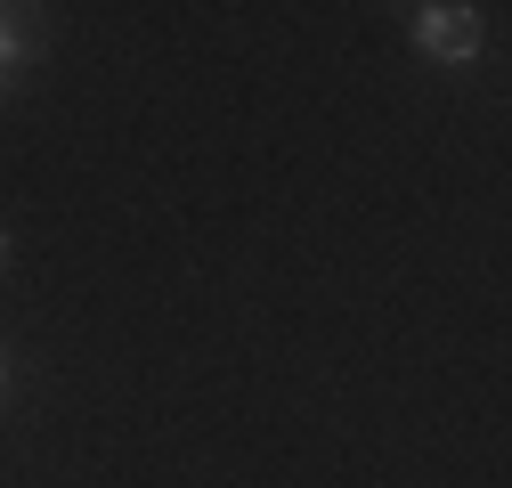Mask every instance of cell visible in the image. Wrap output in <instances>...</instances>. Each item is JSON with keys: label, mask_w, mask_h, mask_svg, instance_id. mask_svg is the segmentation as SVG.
Returning <instances> with one entry per match:
<instances>
[{"label": "cell", "mask_w": 512, "mask_h": 488, "mask_svg": "<svg viewBox=\"0 0 512 488\" xmlns=\"http://www.w3.org/2000/svg\"><path fill=\"white\" fill-rule=\"evenodd\" d=\"M0 261H9V228H0Z\"/></svg>", "instance_id": "4"}, {"label": "cell", "mask_w": 512, "mask_h": 488, "mask_svg": "<svg viewBox=\"0 0 512 488\" xmlns=\"http://www.w3.org/2000/svg\"><path fill=\"white\" fill-rule=\"evenodd\" d=\"M25 57H33V41H25V25H17L9 9H0V90H9V74L25 66Z\"/></svg>", "instance_id": "2"}, {"label": "cell", "mask_w": 512, "mask_h": 488, "mask_svg": "<svg viewBox=\"0 0 512 488\" xmlns=\"http://www.w3.org/2000/svg\"><path fill=\"white\" fill-rule=\"evenodd\" d=\"M0 391H9V350H0Z\"/></svg>", "instance_id": "3"}, {"label": "cell", "mask_w": 512, "mask_h": 488, "mask_svg": "<svg viewBox=\"0 0 512 488\" xmlns=\"http://www.w3.org/2000/svg\"><path fill=\"white\" fill-rule=\"evenodd\" d=\"M415 49L439 57V66H472V57H480V9H456V0L415 9Z\"/></svg>", "instance_id": "1"}]
</instances>
